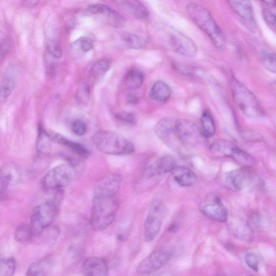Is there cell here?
<instances>
[{
  "mask_svg": "<svg viewBox=\"0 0 276 276\" xmlns=\"http://www.w3.org/2000/svg\"><path fill=\"white\" fill-rule=\"evenodd\" d=\"M122 183L121 177L118 174H112L100 179L96 184L94 194H109L116 196Z\"/></svg>",
  "mask_w": 276,
  "mask_h": 276,
  "instance_id": "obj_15",
  "label": "cell"
},
{
  "mask_svg": "<svg viewBox=\"0 0 276 276\" xmlns=\"http://www.w3.org/2000/svg\"><path fill=\"white\" fill-rule=\"evenodd\" d=\"M156 166L163 175L171 173L177 166V161L171 156H163L157 159L155 162Z\"/></svg>",
  "mask_w": 276,
  "mask_h": 276,
  "instance_id": "obj_31",
  "label": "cell"
},
{
  "mask_svg": "<svg viewBox=\"0 0 276 276\" xmlns=\"http://www.w3.org/2000/svg\"><path fill=\"white\" fill-rule=\"evenodd\" d=\"M58 212V204L52 200L47 201L36 207L29 225L33 237L38 236L48 228L56 219Z\"/></svg>",
  "mask_w": 276,
  "mask_h": 276,
  "instance_id": "obj_5",
  "label": "cell"
},
{
  "mask_svg": "<svg viewBox=\"0 0 276 276\" xmlns=\"http://www.w3.org/2000/svg\"><path fill=\"white\" fill-rule=\"evenodd\" d=\"M233 10L244 22L250 24H254V15L250 0H227Z\"/></svg>",
  "mask_w": 276,
  "mask_h": 276,
  "instance_id": "obj_18",
  "label": "cell"
},
{
  "mask_svg": "<svg viewBox=\"0 0 276 276\" xmlns=\"http://www.w3.org/2000/svg\"><path fill=\"white\" fill-rule=\"evenodd\" d=\"M118 209L116 196L94 194L90 216L92 228L98 231L108 228L115 221Z\"/></svg>",
  "mask_w": 276,
  "mask_h": 276,
  "instance_id": "obj_1",
  "label": "cell"
},
{
  "mask_svg": "<svg viewBox=\"0 0 276 276\" xmlns=\"http://www.w3.org/2000/svg\"><path fill=\"white\" fill-rule=\"evenodd\" d=\"M249 168L242 167L226 173L223 178L225 187L233 192L243 190L251 181V174Z\"/></svg>",
  "mask_w": 276,
  "mask_h": 276,
  "instance_id": "obj_11",
  "label": "cell"
},
{
  "mask_svg": "<svg viewBox=\"0 0 276 276\" xmlns=\"http://www.w3.org/2000/svg\"><path fill=\"white\" fill-rule=\"evenodd\" d=\"M171 257V253L164 249L153 251L140 262L137 267V272L141 274L155 272L165 267L170 261Z\"/></svg>",
  "mask_w": 276,
  "mask_h": 276,
  "instance_id": "obj_9",
  "label": "cell"
},
{
  "mask_svg": "<svg viewBox=\"0 0 276 276\" xmlns=\"http://www.w3.org/2000/svg\"><path fill=\"white\" fill-rule=\"evenodd\" d=\"M75 46L83 53H87L94 48L93 40L88 37H83L78 39Z\"/></svg>",
  "mask_w": 276,
  "mask_h": 276,
  "instance_id": "obj_39",
  "label": "cell"
},
{
  "mask_svg": "<svg viewBox=\"0 0 276 276\" xmlns=\"http://www.w3.org/2000/svg\"><path fill=\"white\" fill-rule=\"evenodd\" d=\"M47 50L48 55L55 59H59L62 55V50L60 46L54 40H49L47 44Z\"/></svg>",
  "mask_w": 276,
  "mask_h": 276,
  "instance_id": "obj_38",
  "label": "cell"
},
{
  "mask_svg": "<svg viewBox=\"0 0 276 276\" xmlns=\"http://www.w3.org/2000/svg\"><path fill=\"white\" fill-rule=\"evenodd\" d=\"M144 74L137 69H132L125 75V81L128 87L131 90L139 88L144 81Z\"/></svg>",
  "mask_w": 276,
  "mask_h": 276,
  "instance_id": "obj_29",
  "label": "cell"
},
{
  "mask_svg": "<svg viewBox=\"0 0 276 276\" xmlns=\"http://www.w3.org/2000/svg\"><path fill=\"white\" fill-rule=\"evenodd\" d=\"M201 212L209 219L219 223L226 222L228 213L220 198L213 196L208 198L200 207Z\"/></svg>",
  "mask_w": 276,
  "mask_h": 276,
  "instance_id": "obj_12",
  "label": "cell"
},
{
  "mask_svg": "<svg viewBox=\"0 0 276 276\" xmlns=\"http://www.w3.org/2000/svg\"><path fill=\"white\" fill-rule=\"evenodd\" d=\"M200 134L204 137L209 138L216 133V125L208 111L204 112L201 118Z\"/></svg>",
  "mask_w": 276,
  "mask_h": 276,
  "instance_id": "obj_27",
  "label": "cell"
},
{
  "mask_svg": "<svg viewBox=\"0 0 276 276\" xmlns=\"http://www.w3.org/2000/svg\"><path fill=\"white\" fill-rule=\"evenodd\" d=\"M232 98L239 109L246 116L259 118L264 115L263 109L257 97L237 79L230 80Z\"/></svg>",
  "mask_w": 276,
  "mask_h": 276,
  "instance_id": "obj_4",
  "label": "cell"
},
{
  "mask_svg": "<svg viewBox=\"0 0 276 276\" xmlns=\"http://www.w3.org/2000/svg\"><path fill=\"white\" fill-rule=\"evenodd\" d=\"M229 227L235 238L249 242L253 240V231L247 221L239 219L231 220L229 223Z\"/></svg>",
  "mask_w": 276,
  "mask_h": 276,
  "instance_id": "obj_19",
  "label": "cell"
},
{
  "mask_svg": "<svg viewBox=\"0 0 276 276\" xmlns=\"http://www.w3.org/2000/svg\"><path fill=\"white\" fill-rule=\"evenodd\" d=\"M65 146L70 148L76 155L80 157H87L90 154V152L88 148L83 145L79 144V143L68 140Z\"/></svg>",
  "mask_w": 276,
  "mask_h": 276,
  "instance_id": "obj_37",
  "label": "cell"
},
{
  "mask_svg": "<svg viewBox=\"0 0 276 276\" xmlns=\"http://www.w3.org/2000/svg\"><path fill=\"white\" fill-rule=\"evenodd\" d=\"M0 179L7 187L15 185L21 181L22 172L13 163H8L0 168Z\"/></svg>",
  "mask_w": 276,
  "mask_h": 276,
  "instance_id": "obj_21",
  "label": "cell"
},
{
  "mask_svg": "<svg viewBox=\"0 0 276 276\" xmlns=\"http://www.w3.org/2000/svg\"><path fill=\"white\" fill-rule=\"evenodd\" d=\"M263 16L265 22L270 26L275 27V14L269 9L264 8L263 10Z\"/></svg>",
  "mask_w": 276,
  "mask_h": 276,
  "instance_id": "obj_44",
  "label": "cell"
},
{
  "mask_svg": "<svg viewBox=\"0 0 276 276\" xmlns=\"http://www.w3.org/2000/svg\"><path fill=\"white\" fill-rule=\"evenodd\" d=\"M158 138L173 149L177 148L181 142L178 139L175 130V122L170 118L161 119L155 128Z\"/></svg>",
  "mask_w": 276,
  "mask_h": 276,
  "instance_id": "obj_13",
  "label": "cell"
},
{
  "mask_svg": "<svg viewBox=\"0 0 276 276\" xmlns=\"http://www.w3.org/2000/svg\"><path fill=\"white\" fill-rule=\"evenodd\" d=\"M128 101L131 103H136L138 101V99L135 95L130 94L128 96Z\"/></svg>",
  "mask_w": 276,
  "mask_h": 276,
  "instance_id": "obj_46",
  "label": "cell"
},
{
  "mask_svg": "<svg viewBox=\"0 0 276 276\" xmlns=\"http://www.w3.org/2000/svg\"><path fill=\"white\" fill-rule=\"evenodd\" d=\"M12 47V42L9 37H5L0 40V64H2Z\"/></svg>",
  "mask_w": 276,
  "mask_h": 276,
  "instance_id": "obj_36",
  "label": "cell"
},
{
  "mask_svg": "<svg viewBox=\"0 0 276 276\" xmlns=\"http://www.w3.org/2000/svg\"><path fill=\"white\" fill-rule=\"evenodd\" d=\"M7 186L0 179V194L3 193L7 189Z\"/></svg>",
  "mask_w": 276,
  "mask_h": 276,
  "instance_id": "obj_48",
  "label": "cell"
},
{
  "mask_svg": "<svg viewBox=\"0 0 276 276\" xmlns=\"http://www.w3.org/2000/svg\"><path fill=\"white\" fill-rule=\"evenodd\" d=\"M230 158L244 167L250 168L256 163L254 158L249 153L237 146L233 148Z\"/></svg>",
  "mask_w": 276,
  "mask_h": 276,
  "instance_id": "obj_24",
  "label": "cell"
},
{
  "mask_svg": "<svg viewBox=\"0 0 276 276\" xmlns=\"http://www.w3.org/2000/svg\"><path fill=\"white\" fill-rule=\"evenodd\" d=\"M40 0H23V6L26 8H32L37 5Z\"/></svg>",
  "mask_w": 276,
  "mask_h": 276,
  "instance_id": "obj_45",
  "label": "cell"
},
{
  "mask_svg": "<svg viewBox=\"0 0 276 276\" xmlns=\"http://www.w3.org/2000/svg\"><path fill=\"white\" fill-rule=\"evenodd\" d=\"M164 176L153 162L142 172L135 185L136 190L144 192L155 186Z\"/></svg>",
  "mask_w": 276,
  "mask_h": 276,
  "instance_id": "obj_14",
  "label": "cell"
},
{
  "mask_svg": "<svg viewBox=\"0 0 276 276\" xmlns=\"http://www.w3.org/2000/svg\"><path fill=\"white\" fill-rule=\"evenodd\" d=\"M101 15L104 16L106 18V22L109 25L115 28H122L125 25V18L115 10L108 6Z\"/></svg>",
  "mask_w": 276,
  "mask_h": 276,
  "instance_id": "obj_30",
  "label": "cell"
},
{
  "mask_svg": "<svg viewBox=\"0 0 276 276\" xmlns=\"http://www.w3.org/2000/svg\"><path fill=\"white\" fill-rule=\"evenodd\" d=\"M166 35L168 44L173 52L187 57H193L197 55L198 48L195 43L179 30L169 27Z\"/></svg>",
  "mask_w": 276,
  "mask_h": 276,
  "instance_id": "obj_7",
  "label": "cell"
},
{
  "mask_svg": "<svg viewBox=\"0 0 276 276\" xmlns=\"http://www.w3.org/2000/svg\"><path fill=\"white\" fill-rule=\"evenodd\" d=\"M175 130L182 145L192 147L198 144L200 132L195 122L186 119H179L175 122Z\"/></svg>",
  "mask_w": 276,
  "mask_h": 276,
  "instance_id": "obj_10",
  "label": "cell"
},
{
  "mask_svg": "<svg viewBox=\"0 0 276 276\" xmlns=\"http://www.w3.org/2000/svg\"><path fill=\"white\" fill-rule=\"evenodd\" d=\"M163 211V206L160 202L156 201L152 203L144 223L146 242H151L157 237L162 227Z\"/></svg>",
  "mask_w": 276,
  "mask_h": 276,
  "instance_id": "obj_8",
  "label": "cell"
},
{
  "mask_svg": "<svg viewBox=\"0 0 276 276\" xmlns=\"http://www.w3.org/2000/svg\"><path fill=\"white\" fill-rule=\"evenodd\" d=\"M16 87V80L10 75H5L0 81V102L6 101L13 93Z\"/></svg>",
  "mask_w": 276,
  "mask_h": 276,
  "instance_id": "obj_26",
  "label": "cell"
},
{
  "mask_svg": "<svg viewBox=\"0 0 276 276\" xmlns=\"http://www.w3.org/2000/svg\"><path fill=\"white\" fill-rule=\"evenodd\" d=\"M125 42L126 46L133 49H140L144 47L146 44L145 40L142 37L131 34L125 38Z\"/></svg>",
  "mask_w": 276,
  "mask_h": 276,
  "instance_id": "obj_35",
  "label": "cell"
},
{
  "mask_svg": "<svg viewBox=\"0 0 276 276\" xmlns=\"http://www.w3.org/2000/svg\"><path fill=\"white\" fill-rule=\"evenodd\" d=\"M72 130L76 135L82 136L87 132V126L83 121L77 119L73 122Z\"/></svg>",
  "mask_w": 276,
  "mask_h": 276,
  "instance_id": "obj_42",
  "label": "cell"
},
{
  "mask_svg": "<svg viewBox=\"0 0 276 276\" xmlns=\"http://www.w3.org/2000/svg\"><path fill=\"white\" fill-rule=\"evenodd\" d=\"M245 262L248 267L253 271L258 272L260 265V259L258 256L254 253L249 252L245 256Z\"/></svg>",
  "mask_w": 276,
  "mask_h": 276,
  "instance_id": "obj_40",
  "label": "cell"
},
{
  "mask_svg": "<svg viewBox=\"0 0 276 276\" xmlns=\"http://www.w3.org/2000/svg\"><path fill=\"white\" fill-rule=\"evenodd\" d=\"M116 117L122 123L131 125L136 124L135 117L130 112L126 111L120 112L116 115Z\"/></svg>",
  "mask_w": 276,
  "mask_h": 276,
  "instance_id": "obj_41",
  "label": "cell"
},
{
  "mask_svg": "<svg viewBox=\"0 0 276 276\" xmlns=\"http://www.w3.org/2000/svg\"><path fill=\"white\" fill-rule=\"evenodd\" d=\"M261 1L272 7H275V0H261Z\"/></svg>",
  "mask_w": 276,
  "mask_h": 276,
  "instance_id": "obj_47",
  "label": "cell"
},
{
  "mask_svg": "<svg viewBox=\"0 0 276 276\" xmlns=\"http://www.w3.org/2000/svg\"><path fill=\"white\" fill-rule=\"evenodd\" d=\"M15 270L16 262L13 258L0 259V275H12Z\"/></svg>",
  "mask_w": 276,
  "mask_h": 276,
  "instance_id": "obj_32",
  "label": "cell"
},
{
  "mask_svg": "<svg viewBox=\"0 0 276 276\" xmlns=\"http://www.w3.org/2000/svg\"><path fill=\"white\" fill-rule=\"evenodd\" d=\"M261 217L259 214L254 213L250 217L248 221H247L250 227L253 231L259 230L261 227Z\"/></svg>",
  "mask_w": 276,
  "mask_h": 276,
  "instance_id": "obj_43",
  "label": "cell"
},
{
  "mask_svg": "<svg viewBox=\"0 0 276 276\" xmlns=\"http://www.w3.org/2000/svg\"><path fill=\"white\" fill-rule=\"evenodd\" d=\"M109 264L107 260L100 257L87 259L82 265V272L88 276H103L108 274Z\"/></svg>",
  "mask_w": 276,
  "mask_h": 276,
  "instance_id": "obj_16",
  "label": "cell"
},
{
  "mask_svg": "<svg viewBox=\"0 0 276 276\" xmlns=\"http://www.w3.org/2000/svg\"><path fill=\"white\" fill-rule=\"evenodd\" d=\"M122 11L138 19H144L149 15L147 8L139 0H114Z\"/></svg>",
  "mask_w": 276,
  "mask_h": 276,
  "instance_id": "obj_17",
  "label": "cell"
},
{
  "mask_svg": "<svg viewBox=\"0 0 276 276\" xmlns=\"http://www.w3.org/2000/svg\"><path fill=\"white\" fill-rule=\"evenodd\" d=\"M262 63L264 68L269 72L276 73L275 55L273 53L264 52L262 55Z\"/></svg>",
  "mask_w": 276,
  "mask_h": 276,
  "instance_id": "obj_34",
  "label": "cell"
},
{
  "mask_svg": "<svg viewBox=\"0 0 276 276\" xmlns=\"http://www.w3.org/2000/svg\"><path fill=\"white\" fill-rule=\"evenodd\" d=\"M33 237L30 226L27 224H22L16 229L15 233V238L19 242H26L29 241Z\"/></svg>",
  "mask_w": 276,
  "mask_h": 276,
  "instance_id": "obj_33",
  "label": "cell"
},
{
  "mask_svg": "<svg viewBox=\"0 0 276 276\" xmlns=\"http://www.w3.org/2000/svg\"><path fill=\"white\" fill-rule=\"evenodd\" d=\"M93 141L97 149L108 155H129L135 150L131 141L113 131L98 132L94 136Z\"/></svg>",
  "mask_w": 276,
  "mask_h": 276,
  "instance_id": "obj_3",
  "label": "cell"
},
{
  "mask_svg": "<svg viewBox=\"0 0 276 276\" xmlns=\"http://www.w3.org/2000/svg\"><path fill=\"white\" fill-rule=\"evenodd\" d=\"M53 268V262L50 259H46L38 261L30 266L27 275L30 276L46 275Z\"/></svg>",
  "mask_w": 276,
  "mask_h": 276,
  "instance_id": "obj_25",
  "label": "cell"
},
{
  "mask_svg": "<svg viewBox=\"0 0 276 276\" xmlns=\"http://www.w3.org/2000/svg\"><path fill=\"white\" fill-rule=\"evenodd\" d=\"M174 179L182 187L192 186L198 181L196 174L190 168L184 166H176L171 172Z\"/></svg>",
  "mask_w": 276,
  "mask_h": 276,
  "instance_id": "obj_20",
  "label": "cell"
},
{
  "mask_svg": "<svg viewBox=\"0 0 276 276\" xmlns=\"http://www.w3.org/2000/svg\"><path fill=\"white\" fill-rule=\"evenodd\" d=\"M186 10L193 23L208 36L215 47L224 49L226 46V37L208 10L197 4L188 5Z\"/></svg>",
  "mask_w": 276,
  "mask_h": 276,
  "instance_id": "obj_2",
  "label": "cell"
},
{
  "mask_svg": "<svg viewBox=\"0 0 276 276\" xmlns=\"http://www.w3.org/2000/svg\"><path fill=\"white\" fill-rule=\"evenodd\" d=\"M236 146L230 141L221 139L212 142L209 150L214 156L230 158L233 148Z\"/></svg>",
  "mask_w": 276,
  "mask_h": 276,
  "instance_id": "obj_22",
  "label": "cell"
},
{
  "mask_svg": "<svg viewBox=\"0 0 276 276\" xmlns=\"http://www.w3.org/2000/svg\"><path fill=\"white\" fill-rule=\"evenodd\" d=\"M172 94L171 89L165 81L159 80L153 86L150 96L153 100L159 103L167 101Z\"/></svg>",
  "mask_w": 276,
  "mask_h": 276,
  "instance_id": "obj_23",
  "label": "cell"
},
{
  "mask_svg": "<svg viewBox=\"0 0 276 276\" xmlns=\"http://www.w3.org/2000/svg\"><path fill=\"white\" fill-rule=\"evenodd\" d=\"M75 177L76 171L72 165H59L46 174L42 180V185L48 191L59 190L69 186Z\"/></svg>",
  "mask_w": 276,
  "mask_h": 276,
  "instance_id": "obj_6",
  "label": "cell"
},
{
  "mask_svg": "<svg viewBox=\"0 0 276 276\" xmlns=\"http://www.w3.org/2000/svg\"><path fill=\"white\" fill-rule=\"evenodd\" d=\"M111 66L112 62L109 59H99L92 66L89 71V75L91 78L98 79L107 73Z\"/></svg>",
  "mask_w": 276,
  "mask_h": 276,
  "instance_id": "obj_28",
  "label": "cell"
}]
</instances>
